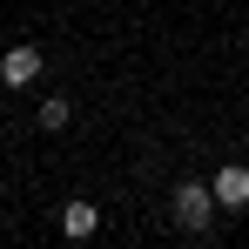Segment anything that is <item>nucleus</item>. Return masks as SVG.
I'll list each match as a JSON object with an SVG mask.
<instances>
[{"mask_svg": "<svg viewBox=\"0 0 249 249\" xmlns=\"http://www.w3.org/2000/svg\"><path fill=\"white\" fill-rule=\"evenodd\" d=\"M215 209H222V202H215V189H209V182H182V189H175V222H182L189 236H202Z\"/></svg>", "mask_w": 249, "mask_h": 249, "instance_id": "f257e3e1", "label": "nucleus"}, {"mask_svg": "<svg viewBox=\"0 0 249 249\" xmlns=\"http://www.w3.org/2000/svg\"><path fill=\"white\" fill-rule=\"evenodd\" d=\"M41 68H47V61H41V47H34V41H20V47L0 54V81H7V88H34V81H41Z\"/></svg>", "mask_w": 249, "mask_h": 249, "instance_id": "f03ea898", "label": "nucleus"}, {"mask_svg": "<svg viewBox=\"0 0 249 249\" xmlns=\"http://www.w3.org/2000/svg\"><path fill=\"white\" fill-rule=\"evenodd\" d=\"M209 189H215L222 209H249V168H243V162H222L215 175H209Z\"/></svg>", "mask_w": 249, "mask_h": 249, "instance_id": "7ed1b4c3", "label": "nucleus"}, {"mask_svg": "<svg viewBox=\"0 0 249 249\" xmlns=\"http://www.w3.org/2000/svg\"><path fill=\"white\" fill-rule=\"evenodd\" d=\"M94 229H101V209L94 202H68L61 209V236H68V243H88Z\"/></svg>", "mask_w": 249, "mask_h": 249, "instance_id": "20e7f679", "label": "nucleus"}, {"mask_svg": "<svg viewBox=\"0 0 249 249\" xmlns=\"http://www.w3.org/2000/svg\"><path fill=\"white\" fill-rule=\"evenodd\" d=\"M68 122H74V101H68V94H47L41 101V128L54 135V128H68Z\"/></svg>", "mask_w": 249, "mask_h": 249, "instance_id": "39448f33", "label": "nucleus"}]
</instances>
